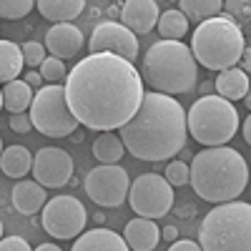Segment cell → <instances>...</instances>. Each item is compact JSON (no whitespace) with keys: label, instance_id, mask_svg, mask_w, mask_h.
<instances>
[{"label":"cell","instance_id":"60d3db41","mask_svg":"<svg viewBox=\"0 0 251 251\" xmlns=\"http://www.w3.org/2000/svg\"><path fill=\"white\" fill-rule=\"evenodd\" d=\"M214 88V83H203V86H201V91H203V96H208V91H211Z\"/></svg>","mask_w":251,"mask_h":251},{"label":"cell","instance_id":"7402d4cb","mask_svg":"<svg viewBox=\"0 0 251 251\" xmlns=\"http://www.w3.org/2000/svg\"><path fill=\"white\" fill-rule=\"evenodd\" d=\"M33 98H35L33 88L28 86L25 80H20V78L18 80H10V83H5V86H3V106H5V111H10V116L25 113L30 108Z\"/></svg>","mask_w":251,"mask_h":251},{"label":"cell","instance_id":"8d00e7d4","mask_svg":"<svg viewBox=\"0 0 251 251\" xmlns=\"http://www.w3.org/2000/svg\"><path fill=\"white\" fill-rule=\"evenodd\" d=\"M161 239H166V241H178V228L176 226H163L161 228Z\"/></svg>","mask_w":251,"mask_h":251},{"label":"cell","instance_id":"30bf717a","mask_svg":"<svg viewBox=\"0 0 251 251\" xmlns=\"http://www.w3.org/2000/svg\"><path fill=\"white\" fill-rule=\"evenodd\" d=\"M40 224L53 239H78L86 231L88 214L75 196H55L43 206Z\"/></svg>","mask_w":251,"mask_h":251},{"label":"cell","instance_id":"74e56055","mask_svg":"<svg viewBox=\"0 0 251 251\" xmlns=\"http://www.w3.org/2000/svg\"><path fill=\"white\" fill-rule=\"evenodd\" d=\"M176 214H178L181 219H191V216H194V206H191V203H183V206L176 208Z\"/></svg>","mask_w":251,"mask_h":251},{"label":"cell","instance_id":"ab89813d","mask_svg":"<svg viewBox=\"0 0 251 251\" xmlns=\"http://www.w3.org/2000/svg\"><path fill=\"white\" fill-rule=\"evenodd\" d=\"M35 251H63L60 246H55V244H40Z\"/></svg>","mask_w":251,"mask_h":251},{"label":"cell","instance_id":"603a6c76","mask_svg":"<svg viewBox=\"0 0 251 251\" xmlns=\"http://www.w3.org/2000/svg\"><path fill=\"white\" fill-rule=\"evenodd\" d=\"M23 71V50L13 40H0V83L18 80Z\"/></svg>","mask_w":251,"mask_h":251},{"label":"cell","instance_id":"836d02e7","mask_svg":"<svg viewBox=\"0 0 251 251\" xmlns=\"http://www.w3.org/2000/svg\"><path fill=\"white\" fill-rule=\"evenodd\" d=\"M169 251H201V246H199L196 241L178 239V241H174V244H171V249H169Z\"/></svg>","mask_w":251,"mask_h":251},{"label":"cell","instance_id":"4316f807","mask_svg":"<svg viewBox=\"0 0 251 251\" xmlns=\"http://www.w3.org/2000/svg\"><path fill=\"white\" fill-rule=\"evenodd\" d=\"M33 8L35 3H30V0H0V18L18 20V18H25Z\"/></svg>","mask_w":251,"mask_h":251},{"label":"cell","instance_id":"1f68e13d","mask_svg":"<svg viewBox=\"0 0 251 251\" xmlns=\"http://www.w3.org/2000/svg\"><path fill=\"white\" fill-rule=\"evenodd\" d=\"M10 128L15 133H30L33 131L30 113H15V116H10Z\"/></svg>","mask_w":251,"mask_h":251},{"label":"cell","instance_id":"9c48e42d","mask_svg":"<svg viewBox=\"0 0 251 251\" xmlns=\"http://www.w3.org/2000/svg\"><path fill=\"white\" fill-rule=\"evenodd\" d=\"M131 208L141 219H161L174 208V186L161 174H141L128 191Z\"/></svg>","mask_w":251,"mask_h":251},{"label":"cell","instance_id":"8992f818","mask_svg":"<svg viewBox=\"0 0 251 251\" xmlns=\"http://www.w3.org/2000/svg\"><path fill=\"white\" fill-rule=\"evenodd\" d=\"M201 251H251V203L228 201L206 214L199 228Z\"/></svg>","mask_w":251,"mask_h":251},{"label":"cell","instance_id":"cb8c5ba5","mask_svg":"<svg viewBox=\"0 0 251 251\" xmlns=\"http://www.w3.org/2000/svg\"><path fill=\"white\" fill-rule=\"evenodd\" d=\"M126 149H123V141L121 136L106 131V133H98V138L93 141V156L103 163V166H113L123 158Z\"/></svg>","mask_w":251,"mask_h":251},{"label":"cell","instance_id":"f546056e","mask_svg":"<svg viewBox=\"0 0 251 251\" xmlns=\"http://www.w3.org/2000/svg\"><path fill=\"white\" fill-rule=\"evenodd\" d=\"M20 50H23V63L30 68H40L43 66V60L48 58L46 55V46L38 43V40H28L25 46H20Z\"/></svg>","mask_w":251,"mask_h":251},{"label":"cell","instance_id":"d6a6232c","mask_svg":"<svg viewBox=\"0 0 251 251\" xmlns=\"http://www.w3.org/2000/svg\"><path fill=\"white\" fill-rule=\"evenodd\" d=\"M0 251H33L23 236H5L0 239Z\"/></svg>","mask_w":251,"mask_h":251},{"label":"cell","instance_id":"6da1fadb","mask_svg":"<svg viewBox=\"0 0 251 251\" xmlns=\"http://www.w3.org/2000/svg\"><path fill=\"white\" fill-rule=\"evenodd\" d=\"M143 78L133 63L111 53H91L66 75V103L91 131H116L143 103Z\"/></svg>","mask_w":251,"mask_h":251},{"label":"cell","instance_id":"d6986e66","mask_svg":"<svg viewBox=\"0 0 251 251\" xmlns=\"http://www.w3.org/2000/svg\"><path fill=\"white\" fill-rule=\"evenodd\" d=\"M214 88H216V96L226 98L228 103H234V100H241L249 93L251 80H249V75L241 68H228V71H221L216 75Z\"/></svg>","mask_w":251,"mask_h":251},{"label":"cell","instance_id":"8fae6325","mask_svg":"<svg viewBox=\"0 0 251 251\" xmlns=\"http://www.w3.org/2000/svg\"><path fill=\"white\" fill-rule=\"evenodd\" d=\"M83 188L93 203L103 206V208H116L126 201L131 191V178L128 171L123 166L113 163V166H96V169L88 171L86 181H83Z\"/></svg>","mask_w":251,"mask_h":251},{"label":"cell","instance_id":"e0dca14e","mask_svg":"<svg viewBox=\"0 0 251 251\" xmlns=\"http://www.w3.org/2000/svg\"><path fill=\"white\" fill-rule=\"evenodd\" d=\"M123 239H126V244H128L131 251H153L158 246V241H161V228L151 219L136 216L133 221L126 224Z\"/></svg>","mask_w":251,"mask_h":251},{"label":"cell","instance_id":"ba28073f","mask_svg":"<svg viewBox=\"0 0 251 251\" xmlns=\"http://www.w3.org/2000/svg\"><path fill=\"white\" fill-rule=\"evenodd\" d=\"M30 121L38 133L66 138L78 131V121L66 103V86H43L30 103Z\"/></svg>","mask_w":251,"mask_h":251},{"label":"cell","instance_id":"5b68a950","mask_svg":"<svg viewBox=\"0 0 251 251\" xmlns=\"http://www.w3.org/2000/svg\"><path fill=\"white\" fill-rule=\"evenodd\" d=\"M246 48V38L239 23H234L226 13L206 20L194 30L191 38V53L196 63L206 71H228L236 68Z\"/></svg>","mask_w":251,"mask_h":251},{"label":"cell","instance_id":"d4e9b609","mask_svg":"<svg viewBox=\"0 0 251 251\" xmlns=\"http://www.w3.org/2000/svg\"><path fill=\"white\" fill-rule=\"evenodd\" d=\"M178 10L186 15V20H196V23H206L216 15L224 13V3L221 0H181Z\"/></svg>","mask_w":251,"mask_h":251},{"label":"cell","instance_id":"ac0fdd59","mask_svg":"<svg viewBox=\"0 0 251 251\" xmlns=\"http://www.w3.org/2000/svg\"><path fill=\"white\" fill-rule=\"evenodd\" d=\"M71 251H131L126 239L111 228H91V231H83Z\"/></svg>","mask_w":251,"mask_h":251},{"label":"cell","instance_id":"e575fe53","mask_svg":"<svg viewBox=\"0 0 251 251\" xmlns=\"http://www.w3.org/2000/svg\"><path fill=\"white\" fill-rule=\"evenodd\" d=\"M241 71L249 75V80H251V38L246 40V48H244V55H241Z\"/></svg>","mask_w":251,"mask_h":251},{"label":"cell","instance_id":"7a4b0ae2","mask_svg":"<svg viewBox=\"0 0 251 251\" xmlns=\"http://www.w3.org/2000/svg\"><path fill=\"white\" fill-rule=\"evenodd\" d=\"M123 149L138 161H166L183 151L186 146V108L163 93H146L136 116L123 126Z\"/></svg>","mask_w":251,"mask_h":251},{"label":"cell","instance_id":"ee69618b","mask_svg":"<svg viewBox=\"0 0 251 251\" xmlns=\"http://www.w3.org/2000/svg\"><path fill=\"white\" fill-rule=\"evenodd\" d=\"M3 151H5V149H3V138H0V156H3Z\"/></svg>","mask_w":251,"mask_h":251},{"label":"cell","instance_id":"44dd1931","mask_svg":"<svg viewBox=\"0 0 251 251\" xmlns=\"http://www.w3.org/2000/svg\"><path fill=\"white\" fill-rule=\"evenodd\" d=\"M35 8L46 20H53L58 25V23H71L73 18H78L86 3L83 0H40V3H35Z\"/></svg>","mask_w":251,"mask_h":251},{"label":"cell","instance_id":"83f0119b","mask_svg":"<svg viewBox=\"0 0 251 251\" xmlns=\"http://www.w3.org/2000/svg\"><path fill=\"white\" fill-rule=\"evenodd\" d=\"M224 10L234 23H239V25L249 23L251 25V0H226Z\"/></svg>","mask_w":251,"mask_h":251},{"label":"cell","instance_id":"f6af8a7d","mask_svg":"<svg viewBox=\"0 0 251 251\" xmlns=\"http://www.w3.org/2000/svg\"><path fill=\"white\" fill-rule=\"evenodd\" d=\"M0 239H3V221H0Z\"/></svg>","mask_w":251,"mask_h":251},{"label":"cell","instance_id":"4dcf8cb0","mask_svg":"<svg viewBox=\"0 0 251 251\" xmlns=\"http://www.w3.org/2000/svg\"><path fill=\"white\" fill-rule=\"evenodd\" d=\"M166 181H169L171 186H186L188 181H191V169L186 166V161H171L169 166H166Z\"/></svg>","mask_w":251,"mask_h":251},{"label":"cell","instance_id":"2e32d148","mask_svg":"<svg viewBox=\"0 0 251 251\" xmlns=\"http://www.w3.org/2000/svg\"><path fill=\"white\" fill-rule=\"evenodd\" d=\"M13 206L15 211H20L23 216H33L38 211H43V206L48 203V194H46V186H40L38 181H18L13 186Z\"/></svg>","mask_w":251,"mask_h":251},{"label":"cell","instance_id":"52a82bcc","mask_svg":"<svg viewBox=\"0 0 251 251\" xmlns=\"http://www.w3.org/2000/svg\"><path fill=\"white\" fill-rule=\"evenodd\" d=\"M186 126L194 141L206 149L226 146L239 131V113L234 103L221 96H201L186 113Z\"/></svg>","mask_w":251,"mask_h":251},{"label":"cell","instance_id":"b9f144b4","mask_svg":"<svg viewBox=\"0 0 251 251\" xmlns=\"http://www.w3.org/2000/svg\"><path fill=\"white\" fill-rule=\"evenodd\" d=\"M244 103H246V108H249V111H251V88H249V93H246V96H244Z\"/></svg>","mask_w":251,"mask_h":251},{"label":"cell","instance_id":"3957f363","mask_svg":"<svg viewBox=\"0 0 251 251\" xmlns=\"http://www.w3.org/2000/svg\"><path fill=\"white\" fill-rule=\"evenodd\" d=\"M191 183L199 199L208 203H228L236 201L249 183V166L246 158L228 149V146H216V149H203L191 161Z\"/></svg>","mask_w":251,"mask_h":251},{"label":"cell","instance_id":"484cf974","mask_svg":"<svg viewBox=\"0 0 251 251\" xmlns=\"http://www.w3.org/2000/svg\"><path fill=\"white\" fill-rule=\"evenodd\" d=\"M156 30L161 33V40H181L188 33V20L178 8L176 10H163L161 18H158Z\"/></svg>","mask_w":251,"mask_h":251},{"label":"cell","instance_id":"d590c367","mask_svg":"<svg viewBox=\"0 0 251 251\" xmlns=\"http://www.w3.org/2000/svg\"><path fill=\"white\" fill-rule=\"evenodd\" d=\"M23 80L28 83V86H30V88H38V91H40V88H43V78H40V73H38V71H28Z\"/></svg>","mask_w":251,"mask_h":251},{"label":"cell","instance_id":"f35d334b","mask_svg":"<svg viewBox=\"0 0 251 251\" xmlns=\"http://www.w3.org/2000/svg\"><path fill=\"white\" fill-rule=\"evenodd\" d=\"M244 141L251 146V116H246V121H244Z\"/></svg>","mask_w":251,"mask_h":251},{"label":"cell","instance_id":"ffe728a7","mask_svg":"<svg viewBox=\"0 0 251 251\" xmlns=\"http://www.w3.org/2000/svg\"><path fill=\"white\" fill-rule=\"evenodd\" d=\"M0 171H3L5 176H10V178H20V181H23L25 174L33 171V156H30V151L25 149V146H20V143L8 146V149L3 151V156H0Z\"/></svg>","mask_w":251,"mask_h":251},{"label":"cell","instance_id":"277c9868","mask_svg":"<svg viewBox=\"0 0 251 251\" xmlns=\"http://www.w3.org/2000/svg\"><path fill=\"white\" fill-rule=\"evenodd\" d=\"M141 78L153 93H191L199 83V63L191 48L181 40H158L143 55Z\"/></svg>","mask_w":251,"mask_h":251},{"label":"cell","instance_id":"f1b7e54d","mask_svg":"<svg viewBox=\"0 0 251 251\" xmlns=\"http://www.w3.org/2000/svg\"><path fill=\"white\" fill-rule=\"evenodd\" d=\"M40 78L43 80H48V86H55L58 80H63L66 78V63H63L60 58H46L43 60V66H40Z\"/></svg>","mask_w":251,"mask_h":251},{"label":"cell","instance_id":"7bdbcfd3","mask_svg":"<svg viewBox=\"0 0 251 251\" xmlns=\"http://www.w3.org/2000/svg\"><path fill=\"white\" fill-rule=\"evenodd\" d=\"M0 111H3V88H0Z\"/></svg>","mask_w":251,"mask_h":251},{"label":"cell","instance_id":"4fadbf2b","mask_svg":"<svg viewBox=\"0 0 251 251\" xmlns=\"http://www.w3.org/2000/svg\"><path fill=\"white\" fill-rule=\"evenodd\" d=\"M33 176L46 188H60L73 178V158L63 149H40L33 156Z\"/></svg>","mask_w":251,"mask_h":251},{"label":"cell","instance_id":"9a60e30c","mask_svg":"<svg viewBox=\"0 0 251 251\" xmlns=\"http://www.w3.org/2000/svg\"><path fill=\"white\" fill-rule=\"evenodd\" d=\"M80 48H83V33L78 25L58 23L46 30V50H50L53 58H60V60L75 58Z\"/></svg>","mask_w":251,"mask_h":251},{"label":"cell","instance_id":"5bb4252c","mask_svg":"<svg viewBox=\"0 0 251 251\" xmlns=\"http://www.w3.org/2000/svg\"><path fill=\"white\" fill-rule=\"evenodd\" d=\"M158 3L153 0H126L121 5V23L133 35H146L158 25Z\"/></svg>","mask_w":251,"mask_h":251},{"label":"cell","instance_id":"7c38bea8","mask_svg":"<svg viewBox=\"0 0 251 251\" xmlns=\"http://www.w3.org/2000/svg\"><path fill=\"white\" fill-rule=\"evenodd\" d=\"M91 53H111L123 60L133 63L138 58V38L126 28L121 20H103L93 28L88 40Z\"/></svg>","mask_w":251,"mask_h":251}]
</instances>
